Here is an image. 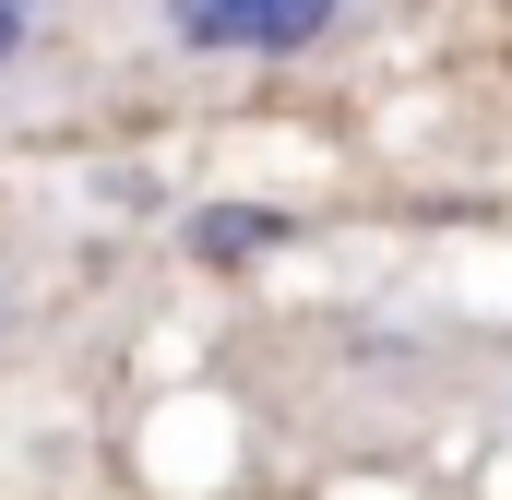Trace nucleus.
Instances as JSON below:
<instances>
[{"instance_id": "nucleus-1", "label": "nucleus", "mask_w": 512, "mask_h": 500, "mask_svg": "<svg viewBox=\"0 0 512 500\" xmlns=\"http://www.w3.org/2000/svg\"><path fill=\"white\" fill-rule=\"evenodd\" d=\"M155 24L191 60H298L346 24V0H155Z\"/></svg>"}, {"instance_id": "nucleus-2", "label": "nucleus", "mask_w": 512, "mask_h": 500, "mask_svg": "<svg viewBox=\"0 0 512 500\" xmlns=\"http://www.w3.org/2000/svg\"><path fill=\"white\" fill-rule=\"evenodd\" d=\"M274 239H286V227H274V215H251V203L191 215V250H203V262H239V250H274Z\"/></svg>"}, {"instance_id": "nucleus-3", "label": "nucleus", "mask_w": 512, "mask_h": 500, "mask_svg": "<svg viewBox=\"0 0 512 500\" xmlns=\"http://www.w3.org/2000/svg\"><path fill=\"white\" fill-rule=\"evenodd\" d=\"M24 48H36V0H0V72H12Z\"/></svg>"}]
</instances>
